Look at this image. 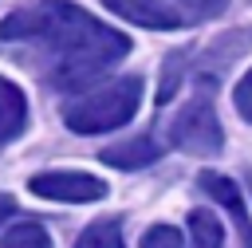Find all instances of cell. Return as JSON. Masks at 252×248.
Instances as JSON below:
<instances>
[{
    "label": "cell",
    "mask_w": 252,
    "mask_h": 248,
    "mask_svg": "<svg viewBox=\"0 0 252 248\" xmlns=\"http://www.w3.org/2000/svg\"><path fill=\"white\" fill-rule=\"evenodd\" d=\"M0 39H39L55 59V87H87L94 75L114 67L130 39L71 0H35L0 20Z\"/></svg>",
    "instance_id": "obj_1"
},
{
    "label": "cell",
    "mask_w": 252,
    "mask_h": 248,
    "mask_svg": "<svg viewBox=\"0 0 252 248\" xmlns=\"http://www.w3.org/2000/svg\"><path fill=\"white\" fill-rule=\"evenodd\" d=\"M138 102H142V79L122 75V79H110V83L71 98L63 106V122L75 134H106V130L126 126L138 114Z\"/></svg>",
    "instance_id": "obj_2"
},
{
    "label": "cell",
    "mask_w": 252,
    "mask_h": 248,
    "mask_svg": "<svg viewBox=\"0 0 252 248\" xmlns=\"http://www.w3.org/2000/svg\"><path fill=\"white\" fill-rule=\"evenodd\" d=\"M169 142L193 157H217L224 150V130H220V118L213 110V102L201 94V98H189L173 122H169Z\"/></svg>",
    "instance_id": "obj_3"
},
{
    "label": "cell",
    "mask_w": 252,
    "mask_h": 248,
    "mask_svg": "<svg viewBox=\"0 0 252 248\" xmlns=\"http://www.w3.org/2000/svg\"><path fill=\"white\" fill-rule=\"evenodd\" d=\"M28 189L35 197L67 201V205H87V201H102L106 197V181H98L94 173H79V169H47V173H35L28 181Z\"/></svg>",
    "instance_id": "obj_4"
},
{
    "label": "cell",
    "mask_w": 252,
    "mask_h": 248,
    "mask_svg": "<svg viewBox=\"0 0 252 248\" xmlns=\"http://www.w3.org/2000/svg\"><path fill=\"white\" fill-rule=\"evenodd\" d=\"M114 16L138 24V28H158V31H173L185 28V16L169 4V0H102Z\"/></svg>",
    "instance_id": "obj_5"
},
{
    "label": "cell",
    "mask_w": 252,
    "mask_h": 248,
    "mask_svg": "<svg viewBox=\"0 0 252 248\" xmlns=\"http://www.w3.org/2000/svg\"><path fill=\"white\" fill-rule=\"evenodd\" d=\"M197 181H201V189H205L213 201H220V205L232 213L236 232H240V248H252V220H248V209H244V197H240L236 181H228L224 173H213V169H205Z\"/></svg>",
    "instance_id": "obj_6"
},
{
    "label": "cell",
    "mask_w": 252,
    "mask_h": 248,
    "mask_svg": "<svg viewBox=\"0 0 252 248\" xmlns=\"http://www.w3.org/2000/svg\"><path fill=\"white\" fill-rule=\"evenodd\" d=\"M98 157H102L106 165H114V169H142V165H154V161L161 157V146H158V138H150V134H134V138L118 142V146H106Z\"/></svg>",
    "instance_id": "obj_7"
},
{
    "label": "cell",
    "mask_w": 252,
    "mask_h": 248,
    "mask_svg": "<svg viewBox=\"0 0 252 248\" xmlns=\"http://www.w3.org/2000/svg\"><path fill=\"white\" fill-rule=\"evenodd\" d=\"M24 126H28V98L12 79L0 75V146L24 134Z\"/></svg>",
    "instance_id": "obj_8"
},
{
    "label": "cell",
    "mask_w": 252,
    "mask_h": 248,
    "mask_svg": "<svg viewBox=\"0 0 252 248\" xmlns=\"http://www.w3.org/2000/svg\"><path fill=\"white\" fill-rule=\"evenodd\" d=\"M252 47V28H244V31H228L224 39H217L209 51H205V59H201V79H213L217 71H224L240 51H248Z\"/></svg>",
    "instance_id": "obj_9"
},
{
    "label": "cell",
    "mask_w": 252,
    "mask_h": 248,
    "mask_svg": "<svg viewBox=\"0 0 252 248\" xmlns=\"http://www.w3.org/2000/svg\"><path fill=\"white\" fill-rule=\"evenodd\" d=\"M189 240L197 248H220L224 244V224L209 209H193L189 213Z\"/></svg>",
    "instance_id": "obj_10"
},
{
    "label": "cell",
    "mask_w": 252,
    "mask_h": 248,
    "mask_svg": "<svg viewBox=\"0 0 252 248\" xmlns=\"http://www.w3.org/2000/svg\"><path fill=\"white\" fill-rule=\"evenodd\" d=\"M75 248H126V240H122V224H118L114 217L94 220V224L83 228V236L75 240Z\"/></svg>",
    "instance_id": "obj_11"
},
{
    "label": "cell",
    "mask_w": 252,
    "mask_h": 248,
    "mask_svg": "<svg viewBox=\"0 0 252 248\" xmlns=\"http://www.w3.org/2000/svg\"><path fill=\"white\" fill-rule=\"evenodd\" d=\"M0 248H51V236L35 220H20L0 236Z\"/></svg>",
    "instance_id": "obj_12"
},
{
    "label": "cell",
    "mask_w": 252,
    "mask_h": 248,
    "mask_svg": "<svg viewBox=\"0 0 252 248\" xmlns=\"http://www.w3.org/2000/svg\"><path fill=\"white\" fill-rule=\"evenodd\" d=\"M169 4L185 16V24H205L228 8V0H169Z\"/></svg>",
    "instance_id": "obj_13"
},
{
    "label": "cell",
    "mask_w": 252,
    "mask_h": 248,
    "mask_svg": "<svg viewBox=\"0 0 252 248\" xmlns=\"http://www.w3.org/2000/svg\"><path fill=\"white\" fill-rule=\"evenodd\" d=\"M189 59L181 55V51H173L169 59H165V71H161V87H158V102H169L173 94H177V87H181V67H185Z\"/></svg>",
    "instance_id": "obj_14"
},
{
    "label": "cell",
    "mask_w": 252,
    "mask_h": 248,
    "mask_svg": "<svg viewBox=\"0 0 252 248\" xmlns=\"http://www.w3.org/2000/svg\"><path fill=\"white\" fill-rule=\"evenodd\" d=\"M138 248H181V232L173 224H154V228H146Z\"/></svg>",
    "instance_id": "obj_15"
},
{
    "label": "cell",
    "mask_w": 252,
    "mask_h": 248,
    "mask_svg": "<svg viewBox=\"0 0 252 248\" xmlns=\"http://www.w3.org/2000/svg\"><path fill=\"white\" fill-rule=\"evenodd\" d=\"M232 102H236V114H240L244 122H252V71H244V79L236 83Z\"/></svg>",
    "instance_id": "obj_16"
},
{
    "label": "cell",
    "mask_w": 252,
    "mask_h": 248,
    "mask_svg": "<svg viewBox=\"0 0 252 248\" xmlns=\"http://www.w3.org/2000/svg\"><path fill=\"white\" fill-rule=\"evenodd\" d=\"M16 213V197H8V193H0V220H8Z\"/></svg>",
    "instance_id": "obj_17"
},
{
    "label": "cell",
    "mask_w": 252,
    "mask_h": 248,
    "mask_svg": "<svg viewBox=\"0 0 252 248\" xmlns=\"http://www.w3.org/2000/svg\"><path fill=\"white\" fill-rule=\"evenodd\" d=\"M248 189H252V173H248Z\"/></svg>",
    "instance_id": "obj_18"
}]
</instances>
